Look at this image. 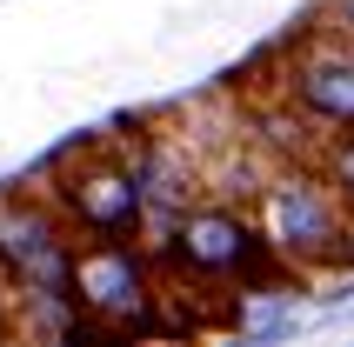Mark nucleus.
I'll return each mask as SVG.
<instances>
[{"mask_svg": "<svg viewBox=\"0 0 354 347\" xmlns=\"http://www.w3.org/2000/svg\"><path fill=\"white\" fill-rule=\"evenodd\" d=\"M154 261L167 281L180 288H214V294H241V288H274L295 281V268L281 261V247L268 241L261 214L248 200H187L180 214L160 221Z\"/></svg>", "mask_w": 354, "mask_h": 347, "instance_id": "nucleus-1", "label": "nucleus"}, {"mask_svg": "<svg viewBox=\"0 0 354 347\" xmlns=\"http://www.w3.org/2000/svg\"><path fill=\"white\" fill-rule=\"evenodd\" d=\"M254 214L295 274L354 268V207L315 160H281L254 194Z\"/></svg>", "mask_w": 354, "mask_h": 347, "instance_id": "nucleus-2", "label": "nucleus"}, {"mask_svg": "<svg viewBox=\"0 0 354 347\" xmlns=\"http://www.w3.org/2000/svg\"><path fill=\"white\" fill-rule=\"evenodd\" d=\"M47 200L67 214L80 241H140L154 221V194L140 167L120 147H87V154H60L47 167Z\"/></svg>", "mask_w": 354, "mask_h": 347, "instance_id": "nucleus-3", "label": "nucleus"}, {"mask_svg": "<svg viewBox=\"0 0 354 347\" xmlns=\"http://www.w3.org/2000/svg\"><path fill=\"white\" fill-rule=\"evenodd\" d=\"M154 247L140 241H80L74 274H67V301L94 314L107 334H167V288H160Z\"/></svg>", "mask_w": 354, "mask_h": 347, "instance_id": "nucleus-4", "label": "nucleus"}, {"mask_svg": "<svg viewBox=\"0 0 354 347\" xmlns=\"http://www.w3.org/2000/svg\"><path fill=\"white\" fill-rule=\"evenodd\" d=\"M74 247H80V234L67 227V214L47 194L0 207V268H7L20 301H67Z\"/></svg>", "mask_w": 354, "mask_h": 347, "instance_id": "nucleus-5", "label": "nucleus"}, {"mask_svg": "<svg viewBox=\"0 0 354 347\" xmlns=\"http://www.w3.org/2000/svg\"><path fill=\"white\" fill-rule=\"evenodd\" d=\"M281 100H295L301 114L315 127H328V134H354V40L335 34V27H321L295 54Z\"/></svg>", "mask_w": 354, "mask_h": 347, "instance_id": "nucleus-6", "label": "nucleus"}, {"mask_svg": "<svg viewBox=\"0 0 354 347\" xmlns=\"http://www.w3.org/2000/svg\"><path fill=\"white\" fill-rule=\"evenodd\" d=\"M328 180H335V194L354 207V134H328V147H321V160H315Z\"/></svg>", "mask_w": 354, "mask_h": 347, "instance_id": "nucleus-7", "label": "nucleus"}, {"mask_svg": "<svg viewBox=\"0 0 354 347\" xmlns=\"http://www.w3.org/2000/svg\"><path fill=\"white\" fill-rule=\"evenodd\" d=\"M7 334H20V294H14V281H7V268H0V341Z\"/></svg>", "mask_w": 354, "mask_h": 347, "instance_id": "nucleus-8", "label": "nucleus"}, {"mask_svg": "<svg viewBox=\"0 0 354 347\" xmlns=\"http://www.w3.org/2000/svg\"><path fill=\"white\" fill-rule=\"evenodd\" d=\"M328 20H335V34L354 40V0H328Z\"/></svg>", "mask_w": 354, "mask_h": 347, "instance_id": "nucleus-9", "label": "nucleus"}]
</instances>
